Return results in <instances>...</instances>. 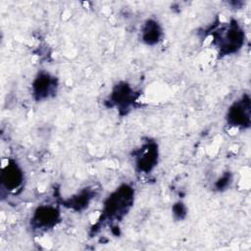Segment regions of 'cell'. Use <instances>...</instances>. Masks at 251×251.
<instances>
[{"instance_id":"1","label":"cell","mask_w":251,"mask_h":251,"mask_svg":"<svg viewBox=\"0 0 251 251\" xmlns=\"http://www.w3.org/2000/svg\"><path fill=\"white\" fill-rule=\"evenodd\" d=\"M212 44L218 50L220 57L237 53L244 45L245 33L238 22L231 19L228 23L217 25L210 29Z\"/></svg>"},{"instance_id":"2","label":"cell","mask_w":251,"mask_h":251,"mask_svg":"<svg viewBox=\"0 0 251 251\" xmlns=\"http://www.w3.org/2000/svg\"><path fill=\"white\" fill-rule=\"evenodd\" d=\"M134 189L127 183L120 185L105 200L103 207V219L109 221L122 220L133 204Z\"/></svg>"},{"instance_id":"3","label":"cell","mask_w":251,"mask_h":251,"mask_svg":"<svg viewBox=\"0 0 251 251\" xmlns=\"http://www.w3.org/2000/svg\"><path fill=\"white\" fill-rule=\"evenodd\" d=\"M226 121L229 126L236 128L245 129L250 126L251 100L248 94H244L228 107Z\"/></svg>"},{"instance_id":"4","label":"cell","mask_w":251,"mask_h":251,"mask_svg":"<svg viewBox=\"0 0 251 251\" xmlns=\"http://www.w3.org/2000/svg\"><path fill=\"white\" fill-rule=\"evenodd\" d=\"M136 98L137 95L132 87L127 82L121 81L113 87L108 102L110 107H115L119 112H123L126 115L135 103Z\"/></svg>"},{"instance_id":"5","label":"cell","mask_w":251,"mask_h":251,"mask_svg":"<svg viewBox=\"0 0 251 251\" xmlns=\"http://www.w3.org/2000/svg\"><path fill=\"white\" fill-rule=\"evenodd\" d=\"M61 219L60 210L51 204L38 206L30 219V226L36 230H47L54 227Z\"/></svg>"},{"instance_id":"6","label":"cell","mask_w":251,"mask_h":251,"mask_svg":"<svg viewBox=\"0 0 251 251\" xmlns=\"http://www.w3.org/2000/svg\"><path fill=\"white\" fill-rule=\"evenodd\" d=\"M57 89V77L45 71H40L31 82V94L35 101H43L53 97Z\"/></svg>"},{"instance_id":"7","label":"cell","mask_w":251,"mask_h":251,"mask_svg":"<svg viewBox=\"0 0 251 251\" xmlns=\"http://www.w3.org/2000/svg\"><path fill=\"white\" fill-rule=\"evenodd\" d=\"M133 155L135 157L136 170L144 174H148L158 164V145L154 141H148L139 149L134 151Z\"/></svg>"},{"instance_id":"8","label":"cell","mask_w":251,"mask_h":251,"mask_svg":"<svg viewBox=\"0 0 251 251\" xmlns=\"http://www.w3.org/2000/svg\"><path fill=\"white\" fill-rule=\"evenodd\" d=\"M24 179V172L16 161L10 160L2 169L0 180L3 189H6L9 192H14L23 186Z\"/></svg>"},{"instance_id":"9","label":"cell","mask_w":251,"mask_h":251,"mask_svg":"<svg viewBox=\"0 0 251 251\" xmlns=\"http://www.w3.org/2000/svg\"><path fill=\"white\" fill-rule=\"evenodd\" d=\"M164 32L161 25L154 19H148L141 26L140 38L146 45H156L163 38Z\"/></svg>"},{"instance_id":"10","label":"cell","mask_w":251,"mask_h":251,"mask_svg":"<svg viewBox=\"0 0 251 251\" xmlns=\"http://www.w3.org/2000/svg\"><path fill=\"white\" fill-rule=\"evenodd\" d=\"M92 198H93V190L89 188L87 189L85 188L79 191L77 194L67 199L66 201H63V205L75 211H80L85 209L89 205Z\"/></svg>"},{"instance_id":"11","label":"cell","mask_w":251,"mask_h":251,"mask_svg":"<svg viewBox=\"0 0 251 251\" xmlns=\"http://www.w3.org/2000/svg\"><path fill=\"white\" fill-rule=\"evenodd\" d=\"M231 175L229 173H226L224 174L215 183V187L218 189V190H223V189H226V187H228V185L230 184L231 182Z\"/></svg>"},{"instance_id":"12","label":"cell","mask_w":251,"mask_h":251,"mask_svg":"<svg viewBox=\"0 0 251 251\" xmlns=\"http://www.w3.org/2000/svg\"><path fill=\"white\" fill-rule=\"evenodd\" d=\"M174 217L177 220L183 219L186 215V208L182 202H177L173 206Z\"/></svg>"}]
</instances>
